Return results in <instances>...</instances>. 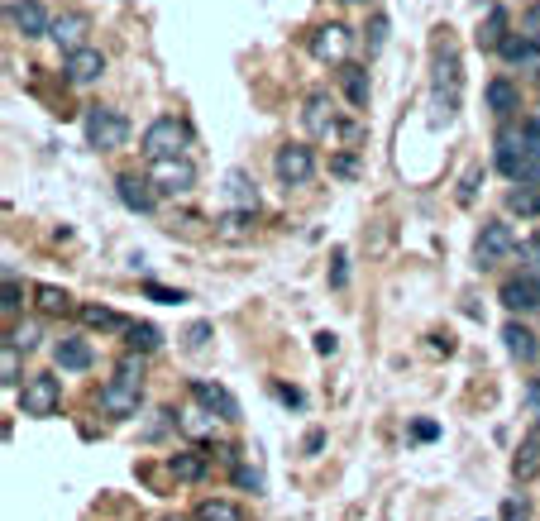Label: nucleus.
Returning a JSON list of instances; mask_svg holds the SVG:
<instances>
[{
	"label": "nucleus",
	"instance_id": "obj_1",
	"mask_svg": "<svg viewBox=\"0 0 540 521\" xmlns=\"http://www.w3.org/2000/svg\"><path fill=\"white\" fill-rule=\"evenodd\" d=\"M493 168L507 177L512 187H540V153L526 149V139H521V120H507V125H497Z\"/></svg>",
	"mask_w": 540,
	"mask_h": 521
},
{
	"label": "nucleus",
	"instance_id": "obj_2",
	"mask_svg": "<svg viewBox=\"0 0 540 521\" xmlns=\"http://www.w3.org/2000/svg\"><path fill=\"white\" fill-rule=\"evenodd\" d=\"M82 139L96 153H115L130 144V115L120 106H87L82 110Z\"/></svg>",
	"mask_w": 540,
	"mask_h": 521
},
{
	"label": "nucleus",
	"instance_id": "obj_3",
	"mask_svg": "<svg viewBox=\"0 0 540 521\" xmlns=\"http://www.w3.org/2000/svg\"><path fill=\"white\" fill-rule=\"evenodd\" d=\"M302 125L311 139H345V144H354L359 139V125H349V120H340V110H335V101H330V91H311L302 101Z\"/></svg>",
	"mask_w": 540,
	"mask_h": 521
},
{
	"label": "nucleus",
	"instance_id": "obj_4",
	"mask_svg": "<svg viewBox=\"0 0 540 521\" xmlns=\"http://www.w3.org/2000/svg\"><path fill=\"white\" fill-rule=\"evenodd\" d=\"M139 149L144 158H173V153L192 149V125L182 115H153L144 134H139Z\"/></svg>",
	"mask_w": 540,
	"mask_h": 521
},
{
	"label": "nucleus",
	"instance_id": "obj_5",
	"mask_svg": "<svg viewBox=\"0 0 540 521\" xmlns=\"http://www.w3.org/2000/svg\"><path fill=\"white\" fill-rule=\"evenodd\" d=\"M158 187V196H192L196 192V163L187 153H173V158H149V173H144Z\"/></svg>",
	"mask_w": 540,
	"mask_h": 521
},
{
	"label": "nucleus",
	"instance_id": "obj_6",
	"mask_svg": "<svg viewBox=\"0 0 540 521\" xmlns=\"http://www.w3.org/2000/svg\"><path fill=\"white\" fill-rule=\"evenodd\" d=\"M306 48H311V58L325 67H345L349 53H354V29H349L345 20H330L321 24L311 39H306Z\"/></svg>",
	"mask_w": 540,
	"mask_h": 521
},
{
	"label": "nucleus",
	"instance_id": "obj_7",
	"mask_svg": "<svg viewBox=\"0 0 540 521\" xmlns=\"http://www.w3.org/2000/svg\"><path fill=\"white\" fill-rule=\"evenodd\" d=\"M316 149L311 144H282L278 153H273V177H278V187H306L311 177H316Z\"/></svg>",
	"mask_w": 540,
	"mask_h": 521
},
{
	"label": "nucleus",
	"instance_id": "obj_8",
	"mask_svg": "<svg viewBox=\"0 0 540 521\" xmlns=\"http://www.w3.org/2000/svg\"><path fill=\"white\" fill-rule=\"evenodd\" d=\"M517 230L507 225V220H483V230H478V239H474V259H478V268H493V263H502V259H512L517 254Z\"/></svg>",
	"mask_w": 540,
	"mask_h": 521
},
{
	"label": "nucleus",
	"instance_id": "obj_9",
	"mask_svg": "<svg viewBox=\"0 0 540 521\" xmlns=\"http://www.w3.org/2000/svg\"><path fill=\"white\" fill-rule=\"evenodd\" d=\"M63 407V383L53 373H29L20 388V412L24 416H53Z\"/></svg>",
	"mask_w": 540,
	"mask_h": 521
},
{
	"label": "nucleus",
	"instance_id": "obj_10",
	"mask_svg": "<svg viewBox=\"0 0 540 521\" xmlns=\"http://www.w3.org/2000/svg\"><path fill=\"white\" fill-rule=\"evenodd\" d=\"M459 87H464V67H459V53L445 44V53H435V106H445V120H454Z\"/></svg>",
	"mask_w": 540,
	"mask_h": 521
},
{
	"label": "nucleus",
	"instance_id": "obj_11",
	"mask_svg": "<svg viewBox=\"0 0 540 521\" xmlns=\"http://www.w3.org/2000/svg\"><path fill=\"white\" fill-rule=\"evenodd\" d=\"M139 402H144V383H134V378H120V373H110L106 383H101V412L115 416V421L134 416V412H139Z\"/></svg>",
	"mask_w": 540,
	"mask_h": 521
},
{
	"label": "nucleus",
	"instance_id": "obj_12",
	"mask_svg": "<svg viewBox=\"0 0 540 521\" xmlns=\"http://www.w3.org/2000/svg\"><path fill=\"white\" fill-rule=\"evenodd\" d=\"M5 20L20 39H48L53 34V15H48L39 0H5Z\"/></svg>",
	"mask_w": 540,
	"mask_h": 521
},
{
	"label": "nucleus",
	"instance_id": "obj_13",
	"mask_svg": "<svg viewBox=\"0 0 540 521\" xmlns=\"http://www.w3.org/2000/svg\"><path fill=\"white\" fill-rule=\"evenodd\" d=\"M106 77V53L101 48H77V53H67L63 58V82L67 87H96Z\"/></svg>",
	"mask_w": 540,
	"mask_h": 521
},
{
	"label": "nucleus",
	"instance_id": "obj_14",
	"mask_svg": "<svg viewBox=\"0 0 540 521\" xmlns=\"http://www.w3.org/2000/svg\"><path fill=\"white\" fill-rule=\"evenodd\" d=\"M497 302L507 306L512 316H526V311H540V273H517V278H507L502 292H497Z\"/></svg>",
	"mask_w": 540,
	"mask_h": 521
},
{
	"label": "nucleus",
	"instance_id": "obj_15",
	"mask_svg": "<svg viewBox=\"0 0 540 521\" xmlns=\"http://www.w3.org/2000/svg\"><path fill=\"white\" fill-rule=\"evenodd\" d=\"M115 196H120V206H125L130 216H153V206H158V187H153L149 177H139V173L115 177Z\"/></svg>",
	"mask_w": 540,
	"mask_h": 521
},
{
	"label": "nucleus",
	"instance_id": "obj_16",
	"mask_svg": "<svg viewBox=\"0 0 540 521\" xmlns=\"http://www.w3.org/2000/svg\"><path fill=\"white\" fill-rule=\"evenodd\" d=\"M192 397H196V407H206L211 416H220L225 426H235L239 421V397L230 388L211 383V378H192Z\"/></svg>",
	"mask_w": 540,
	"mask_h": 521
},
{
	"label": "nucleus",
	"instance_id": "obj_17",
	"mask_svg": "<svg viewBox=\"0 0 540 521\" xmlns=\"http://www.w3.org/2000/svg\"><path fill=\"white\" fill-rule=\"evenodd\" d=\"M483 106L497 115V125H507V120L521 115V87L512 77H493V82L483 87Z\"/></svg>",
	"mask_w": 540,
	"mask_h": 521
},
{
	"label": "nucleus",
	"instance_id": "obj_18",
	"mask_svg": "<svg viewBox=\"0 0 540 521\" xmlns=\"http://www.w3.org/2000/svg\"><path fill=\"white\" fill-rule=\"evenodd\" d=\"M497 58L512 67V72H540V39L536 34H507V44L497 48Z\"/></svg>",
	"mask_w": 540,
	"mask_h": 521
},
{
	"label": "nucleus",
	"instance_id": "obj_19",
	"mask_svg": "<svg viewBox=\"0 0 540 521\" xmlns=\"http://www.w3.org/2000/svg\"><path fill=\"white\" fill-rule=\"evenodd\" d=\"M335 87H340V96L349 101V110H368V101H373V82H368V67H359V63L335 67Z\"/></svg>",
	"mask_w": 540,
	"mask_h": 521
},
{
	"label": "nucleus",
	"instance_id": "obj_20",
	"mask_svg": "<svg viewBox=\"0 0 540 521\" xmlns=\"http://www.w3.org/2000/svg\"><path fill=\"white\" fill-rule=\"evenodd\" d=\"M53 364L63 373H87L96 364V349H91L87 335H63L58 345H53Z\"/></svg>",
	"mask_w": 540,
	"mask_h": 521
},
{
	"label": "nucleus",
	"instance_id": "obj_21",
	"mask_svg": "<svg viewBox=\"0 0 540 521\" xmlns=\"http://www.w3.org/2000/svg\"><path fill=\"white\" fill-rule=\"evenodd\" d=\"M87 34H91L87 15H82V10H67V15H58V20H53V34H48V39L63 48V58H67V53L87 48Z\"/></svg>",
	"mask_w": 540,
	"mask_h": 521
},
{
	"label": "nucleus",
	"instance_id": "obj_22",
	"mask_svg": "<svg viewBox=\"0 0 540 521\" xmlns=\"http://www.w3.org/2000/svg\"><path fill=\"white\" fill-rule=\"evenodd\" d=\"M507 34H512V15H507L502 5H488V10H483V20H478L474 44L483 48V53H497V48L507 44Z\"/></svg>",
	"mask_w": 540,
	"mask_h": 521
},
{
	"label": "nucleus",
	"instance_id": "obj_23",
	"mask_svg": "<svg viewBox=\"0 0 540 521\" xmlns=\"http://www.w3.org/2000/svg\"><path fill=\"white\" fill-rule=\"evenodd\" d=\"M502 340H507V354H512L517 364H536L540 359V335L531 326H521L517 316L502 326Z\"/></svg>",
	"mask_w": 540,
	"mask_h": 521
},
{
	"label": "nucleus",
	"instance_id": "obj_24",
	"mask_svg": "<svg viewBox=\"0 0 540 521\" xmlns=\"http://www.w3.org/2000/svg\"><path fill=\"white\" fill-rule=\"evenodd\" d=\"M225 201L239 206V211H259V187H254V177L244 173V168L225 173Z\"/></svg>",
	"mask_w": 540,
	"mask_h": 521
},
{
	"label": "nucleus",
	"instance_id": "obj_25",
	"mask_svg": "<svg viewBox=\"0 0 540 521\" xmlns=\"http://www.w3.org/2000/svg\"><path fill=\"white\" fill-rule=\"evenodd\" d=\"M206 469H211V459L201 455V450H192V445H187V450H177V455L168 459V474H173L177 483H201Z\"/></svg>",
	"mask_w": 540,
	"mask_h": 521
},
{
	"label": "nucleus",
	"instance_id": "obj_26",
	"mask_svg": "<svg viewBox=\"0 0 540 521\" xmlns=\"http://www.w3.org/2000/svg\"><path fill=\"white\" fill-rule=\"evenodd\" d=\"M77 316H82V326H91V330H110V335H125V330H130V321H125L120 311L96 306V302H82L77 306Z\"/></svg>",
	"mask_w": 540,
	"mask_h": 521
},
{
	"label": "nucleus",
	"instance_id": "obj_27",
	"mask_svg": "<svg viewBox=\"0 0 540 521\" xmlns=\"http://www.w3.org/2000/svg\"><path fill=\"white\" fill-rule=\"evenodd\" d=\"M254 225H259V211H239V206H230V211L216 220V235L220 239H249L254 235Z\"/></svg>",
	"mask_w": 540,
	"mask_h": 521
},
{
	"label": "nucleus",
	"instance_id": "obj_28",
	"mask_svg": "<svg viewBox=\"0 0 540 521\" xmlns=\"http://www.w3.org/2000/svg\"><path fill=\"white\" fill-rule=\"evenodd\" d=\"M512 474L526 483V478H536L540 474V426L526 440H521V450H517V459H512Z\"/></svg>",
	"mask_w": 540,
	"mask_h": 521
},
{
	"label": "nucleus",
	"instance_id": "obj_29",
	"mask_svg": "<svg viewBox=\"0 0 540 521\" xmlns=\"http://www.w3.org/2000/svg\"><path fill=\"white\" fill-rule=\"evenodd\" d=\"M192 521H244V507L230 498H201L196 502Z\"/></svg>",
	"mask_w": 540,
	"mask_h": 521
},
{
	"label": "nucleus",
	"instance_id": "obj_30",
	"mask_svg": "<svg viewBox=\"0 0 540 521\" xmlns=\"http://www.w3.org/2000/svg\"><path fill=\"white\" fill-rule=\"evenodd\" d=\"M177 426L192 435V440H211V435H216V426H220V416H211L206 407H187V412L177 416Z\"/></svg>",
	"mask_w": 540,
	"mask_h": 521
},
{
	"label": "nucleus",
	"instance_id": "obj_31",
	"mask_svg": "<svg viewBox=\"0 0 540 521\" xmlns=\"http://www.w3.org/2000/svg\"><path fill=\"white\" fill-rule=\"evenodd\" d=\"M34 302H39L44 316H63V311H72V292L67 287H53V283H39L34 287Z\"/></svg>",
	"mask_w": 540,
	"mask_h": 521
},
{
	"label": "nucleus",
	"instance_id": "obj_32",
	"mask_svg": "<svg viewBox=\"0 0 540 521\" xmlns=\"http://www.w3.org/2000/svg\"><path fill=\"white\" fill-rule=\"evenodd\" d=\"M125 345H130L134 354H153V349L163 345V330L149 326V321H130V330H125Z\"/></svg>",
	"mask_w": 540,
	"mask_h": 521
},
{
	"label": "nucleus",
	"instance_id": "obj_33",
	"mask_svg": "<svg viewBox=\"0 0 540 521\" xmlns=\"http://www.w3.org/2000/svg\"><path fill=\"white\" fill-rule=\"evenodd\" d=\"M507 211L536 220L540 216V187H512V192H507Z\"/></svg>",
	"mask_w": 540,
	"mask_h": 521
},
{
	"label": "nucleus",
	"instance_id": "obj_34",
	"mask_svg": "<svg viewBox=\"0 0 540 521\" xmlns=\"http://www.w3.org/2000/svg\"><path fill=\"white\" fill-rule=\"evenodd\" d=\"M20 354L24 349H15L10 340H5V349H0V378H5V388H24V378H20Z\"/></svg>",
	"mask_w": 540,
	"mask_h": 521
},
{
	"label": "nucleus",
	"instance_id": "obj_35",
	"mask_svg": "<svg viewBox=\"0 0 540 521\" xmlns=\"http://www.w3.org/2000/svg\"><path fill=\"white\" fill-rule=\"evenodd\" d=\"M20 302H24V292H20V273H15V268H5V302H0V311H5V321H15V316H20Z\"/></svg>",
	"mask_w": 540,
	"mask_h": 521
},
{
	"label": "nucleus",
	"instance_id": "obj_36",
	"mask_svg": "<svg viewBox=\"0 0 540 521\" xmlns=\"http://www.w3.org/2000/svg\"><path fill=\"white\" fill-rule=\"evenodd\" d=\"M364 44H368V58L388 48V15H373V20H368V29H364Z\"/></svg>",
	"mask_w": 540,
	"mask_h": 521
},
{
	"label": "nucleus",
	"instance_id": "obj_37",
	"mask_svg": "<svg viewBox=\"0 0 540 521\" xmlns=\"http://www.w3.org/2000/svg\"><path fill=\"white\" fill-rule=\"evenodd\" d=\"M144 297H149V302H163V306H177V302H187V292H182V287H163V283H144Z\"/></svg>",
	"mask_w": 540,
	"mask_h": 521
},
{
	"label": "nucleus",
	"instance_id": "obj_38",
	"mask_svg": "<svg viewBox=\"0 0 540 521\" xmlns=\"http://www.w3.org/2000/svg\"><path fill=\"white\" fill-rule=\"evenodd\" d=\"M5 340L29 354V349H39V326H10V330H5Z\"/></svg>",
	"mask_w": 540,
	"mask_h": 521
},
{
	"label": "nucleus",
	"instance_id": "obj_39",
	"mask_svg": "<svg viewBox=\"0 0 540 521\" xmlns=\"http://www.w3.org/2000/svg\"><path fill=\"white\" fill-rule=\"evenodd\" d=\"M517 259L526 263L531 273H540V230H536V235H526V239L517 244Z\"/></svg>",
	"mask_w": 540,
	"mask_h": 521
},
{
	"label": "nucleus",
	"instance_id": "obj_40",
	"mask_svg": "<svg viewBox=\"0 0 540 521\" xmlns=\"http://www.w3.org/2000/svg\"><path fill=\"white\" fill-rule=\"evenodd\" d=\"M502 521H531V502L521 498V493H512V498L502 502Z\"/></svg>",
	"mask_w": 540,
	"mask_h": 521
},
{
	"label": "nucleus",
	"instance_id": "obj_41",
	"mask_svg": "<svg viewBox=\"0 0 540 521\" xmlns=\"http://www.w3.org/2000/svg\"><path fill=\"white\" fill-rule=\"evenodd\" d=\"M206 340H211V321H196V326H187V335H182L187 349H206Z\"/></svg>",
	"mask_w": 540,
	"mask_h": 521
},
{
	"label": "nucleus",
	"instance_id": "obj_42",
	"mask_svg": "<svg viewBox=\"0 0 540 521\" xmlns=\"http://www.w3.org/2000/svg\"><path fill=\"white\" fill-rule=\"evenodd\" d=\"M521 139H526V149H531V153H540V110L521 120Z\"/></svg>",
	"mask_w": 540,
	"mask_h": 521
},
{
	"label": "nucleus",
	"instance_id": "obj_43",
	"mask_svg": "<svg viewBox=\"0 0 540 521\" xmlns=\"http://www.w3.org/2000/svg\"><path fill=\"white\" fill-rule=\"evenodd\" d=\"M330 173H335V177H354V173H359V158H354V153H335V158H330Z\"/></svg>",
	"mask_w": 540,
	"mask_h": 521
},
{
	"label": "nucleus",
	"instance_id": "obj_44",
	"mask_svg": "<svg viewBox=\"0 0 540 521\" xmlns=\"http://www.w3.org/2000/svg\"><path fill=\"white\" fill-rule=\"evenodd\" d=\"M521 29H526V34H536V39H540V0H531V5L521 10Z\"/></svg>",
	"mask_w": 540,
	"mask_h": 521
},
{
	"label": "nucleus",
	"instance_id": "obj_45",
	"mask_svg": "<svg viewBox=\"0 0 540 521\" xmlns=\"http://www.w3.org/2000/svg\"><path fill=\"white\" fill-rule=\"evenodd\" d=\"M235 483H239V488H254V493H259L263 474H259V469H244V464H235Z\"/></svg>",
	"mask_w": 540,
	"mask_h": 521
},
{
	"label": "nucleus",
	"instance_id": "obj_46",
	"mask_svg": "<svg viewBox=\"0 0 540 521\" xmlns=\"http://www.w3.org/2000/svg\"><path fill=\"white\" fill-rule=\"evenodd\" d=\"M474 192H478V168H474V173H464V187H459V206H469V201H474Z\"/></svg>",
	"mask_w": 540,
	"mask_h": 521
},
{
	"label": "nucleus",
	"instance_id": "obj_47",
	"mask_svg": "<svg viewBox=\"0 0 540 521\" xmlns=\"http://www.w3.org/2000/svg\"><path fill=\"white\" fill-rule=\"evenodd\" d=\"M330 283H335V287H345V283H349V268H345V249H340V254H335V273H330Z\"/></svg>",
	"mask_w": 540,
	"mask_h": 521
},
{
	"label": "nucleus",
	"instance_id": "obj_48",
	"mask_svg": "<svg viewBox=\"0 0 540 521\" xmlns=\"http://www.w3.org/2000/svg\"><path fill=\"white\" fill-rule=\"evenodd\" d=\"M411 435H416V440H435V435H440V426H435V421H416V426H411Z\"/></svg>",
	"mask_w": 540,
	"mask_h": 521
},
{
	"label": "nucleus",
	"instance_id": "obj_49",
	"mask_svg": "<svg viewBox=\"0 0 540 521\" xmlns=\"http://www.w3.org/2000/svg\"><path fill=\"white\" fill-rule=\"evenodd\" d=\"M526 407L540 416V378H531V383H526Z\"/></svg>",
	"mask_w": 540,
	"mask_h": 521
},
{
	"label": "nucleus",
	"instance_id": "obj_50",
	"mask_svg": "<svg viewBox=\"0 0 540 521\" xmlns=\"http://www.w3.org/2000/svg\"><path fill=\"white\" fill-rule=\"evenodd\" d=\"M316 349H321V354H335V349H340V340H335L330 330H321V335H316Z\"/></svg>",
	"mask_w": 540,
	"mask_h": 521
},
{
	"label": "nucleus",
	"instance_id": "obj_51",
	"mask_svg": "<svg viewBox=\"0 0 540 521\" xmlns=\"http://www.w3.org/2000/svg\"><path fill=\"white\" fill-rule=\"evenodd\" d=\"M273 392H278V397H282V402H287V407H302V402H306V397H302V392H297V388H273Z\"/></svg>",
	"mask_w": 540,
	"mask_h": 521
},
{
	"label": "nucleus",
	"instance_id": "obj_52",
	"mask_svg": "<svg viewBox=\"0 0 540 521\" xmlns=\"http://www.w3.org/2000/svg\"><path fill=\"white\" fill-rule=\"evenodd\" d=\"M340 5H373V0H340Z\"/></svg>",
	"mask_w": 540,
	"mask_h": 521
},
{
	"label": "nucleus",
	"instance_id": "obj_53",
	"mask_svg": "<svg viewBox=\"0 0 540 521\" xmlns=\"http://www.w3.org/2000/svg\"><path fill=\"white\" fill-rule=\"evenodd\" d=\"M163 521H187V517H163Z\"/></svg>",
	"mask_w": 540,
	"mask_h": 521
}]
</instances>
